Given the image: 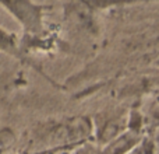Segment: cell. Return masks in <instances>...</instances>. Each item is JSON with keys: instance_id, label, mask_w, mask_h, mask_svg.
Returning <instances> with one entry per match:
<instances>
[{"instance_id": "cell-1", "label": "cell", "mask_w": 159, "mask_h": 154, "mask_svg": "<svg viewBox=\"0 0 159 154\" xmlns=\"http://www.w3.org/2000/svg\"><path fill=\"white\" fill-rule=\"evenodd\" d=\"M18 38H17L16 34L8 32L4 28L0 27V52L7 53L10 56L14 58L22 59V49L20 46Z\"/></svg>"}]
</instances>
